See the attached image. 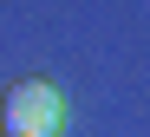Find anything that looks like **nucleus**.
Returning a JSON list of instances; mask_svg holds the SVG:
<instances>
[{"label":"nucleus","instance_id":"f257e3e1","mask_svg":"<svg viewBox=\"0 0 150 137\" xmlns=\"http://www.w3.org/2000/svg\"><path fill=\"white\" fill-rule=\"evenodd\" d=\"M65 131V98L46 78H26V85L7 92V137H59Z\"/></svg>","mask_w":150,"mask_h":137}]
</instances>
